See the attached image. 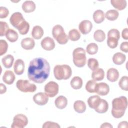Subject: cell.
Instances as JSON below:
<instances>
[{"mask_svg": "<svg viewBox=\"0 0 128 128\" xmlns=\"http://www.w3.org/2000/svg\"><path fill=\"white\" fill-rule=\"evenodd\" d=\"M34 102L39 106H44L48 101V97L46 94L43 92H38L33 96Z\"/></svg>", "mask_w": 128, "mask_h": 128, "instance_id": "30bf717a", "label": "cell"}, {"mask_svg": "<svg viewBox=\"0 0 128 128\" xmlns=\"http://www.w3.org/2000/svg\"><path fill=\"white\" fill-rule=\"evenodd\" d=\"M106 78L111 82H116L119 78V72L116 68H110L107 71Z\"/></svg>", "mask_w": 128, "mask_h": 128, "instance_id": "e0dca14e", "label": "cell"}, {"mask_svg": "<svg viewBox=\"0 0 128 128\" xmlns=\"http://www.w3.org/2000/svg\"><path fill=\"white\" fill-rule=\"evenodd\" d=\"M40 44L42 48L46 50H52L55 48L54 40L48 36L44 38L41 41Z\"/></svg>", "mask_w": 128, "mask_h": 128, "instance_id": "7c38bea8", "label": "cell"}, {"mask_svg": "<svg viewBox=\"0 0 128 128\" xmlns=\"http://www.w3.org/2000/svg\"><path fill=\"white\" fill-rule=\"evenodd\" d=\"M102 98L98 95H94L90 96L88 100V104L90 108L93 109H96L100 104Z\"/></svg>", "mask_w": 128, "mask_h": 128, "instance_id": "2e32d148", "label": "cell"}, {"mask_svg": "<svg viewBox=\"0 0 128 128\" xmlns=\"http://www.w3.org/2000/svg\"><path fill=\"white\" fill-rule=\"evenodd\" d=\"M6 88L4 84L2 83L0 84V94H2L6 92Z\"/></svg>", "mask_w": 128, "mask_h": 128, "instance_id": "bcb514c9", "label": "cell"}, {"mask_svg": "<svg viewBox=\"0 0 128 128\" xmlns=\"http://www.w3.org/2000/svg\"><path fill=\"white\" fill-rule=\"evenodd\" d=\"M127 106L128 99L126 96H120L114 98L112 101V116L116 118H122L124 115Z\"/></svg>", "mask_w": 128, "mask_h": 128, "instance_id": "3957f363", "label": "cell"}, {"mask_svg": "<svg viewBox=\"0 0 128 128\" xmlns=\"http://www.w3.org/2000/svg\"><path fill=\"white\" fill-rule=\"evenodd\" d=\"M60 126L56 122H52L50 121H48L45 122L43 125H42V128H60Z\"/></svg>", "mask_w": 128, "mask_h": 128, "instance_id": "b9f144b4", "label": "cell"}, {"mask_svg": "<svg viewBox=\"0 0 128 128\" xmlns=\"http://www.w3.org/2000/svg\"><path fill=\"white\" fill-rule=\"evenodd\" d=\"M22 47L26 50H30L34 48L35 46L34 40L31 38H23L20 42Z\"/></svg>", "mask_w": 128, "mask_h": 128, "instance_id": "9a60e30c", "label": "cell"}, {"mask_svg": "<svg viewBox=\"0 0 128 128\" xmlns=\"http://www.w3.org/2000/svg\"><path fill=\"white\" fill-rule=\"evenodd\" d=\"M9 14L8 10L4 6L0 7V18H6Z\"/></svg>", "mask_w": 128, "mask_h": 128, "instance_id": "7bdbcfd3", "label": "cell"}, {"mask_svg": "<svg viewBox=\"0 0 128 128\" xmlns=\"http://www.w3.org/2000/svg\"><path fill=\"white\" fill-rule=\"evenodd\" d=\"M120 50L124 52H126V53L128 52V42H122L120 46Z\"/></svg>", "mask_w": 128, "mask_h": 128, "instance_id": "ee69618b", "label": "cell"}, {"mask_svg": "<svg viewBox=\"0 0 128 128\" xmlns=\"http://www.w3.org/2000/svg\"><path fill=\"white\" fill-rule=\"evenodd\" d=\"M94 39L98 42H102L106 39V34L102 30H98L94 34Z\"/></svg>", "mask_w": 128, "mask_h": 128, "instance_id": "d6a6232c", "label": "cell"}, {"mask_svg": "<svg viewBox=\"0 0 128 128\" xmlns=\"http://www.w3.org/2000/svg\"><path fill=\"white\" fill-rule=\"evenodd\" d=\"M74 108L78 113L82 114L85 112L86 110V105L84 102L82 100H76L74 104Z\"/></svg>", "mask_w": 128, "mask_h": 128, "instance_id": "cb8c5ba5", "label": "cell"}, {"mask_svg": "<svg viewBox=\"0 0 128 128\" xmlns=\"http://www.w3.org/2000/svg\"><path fill=\"white\" fill-rule=\"evenodd\" d=\"M6 36L7 40L11 42H16L18 38V32L12 29H9L6 34Z\"/></svg>", "mask_w": 128, "mask_h": 128, "instance_id": "83f0119b", "label": "cell"}, {"mask_svg": "<svg viewBox=\"0 0 128 128\" xmlns=\"http://www.w3.org/2000/svg\"><path fill=\"white\" fill-rule=\"evenodd\" d=\"M14 58L11 54H7L4 56L2 59V62L3 66L6 68H10L13 64Z\"/></svg>", "mask_w": 128, "mask_h": 128, "instance_id": "4316f807", "label": "cell"}, {"mask_svg": "<svg viewBox=\"0 0 128 128\" xmlns=\"http://www.w3.org/2000/svg\"><path fill=\"white\" fill-rule=\"evenodd\" d=\"M108 108V102L104 99H102L100 102L98 108L94 110L96 112L100 114H104L106 112Z\"/></svg>", "mask_w": 128, "mask_h": 128, "instance_id": "f546056e", "label": "cell"}, {"mask_svg": "<svg viewBox=\"0 0 128 128\" xmlns=\"http://www.w3.org/2000/svg\"><path fill=\"white\" fill-rule=\"evenodd\" d=\"M18 89L24 92H33L36 90V86L26 80H19L16 82Z\"/></svg>", "mask_w": 128, "mask_h": 128, "instance_id": "52a82bcc", "label": "cell"}, {"mask_svg": "<svg viewBox=\"0 0 128 128\" xmlns=\"http://www.w3.org/2000/svg\"><path fill=\"white\" fill-rule=\"evenodd\" d=\"M82 80L79 76L74 77L70 82L72 88L74 90L80 89L82 86Z\"/></svg>", "mask_w": 128, "mask_h": 128, "instance_id": "f1b7e54d", "label": "cell"}, {"mask_svg": "<svg viewBox=\"0 0 128 128\" xmlns=\"http://www.w3.org/2000/svg\"><path fill=\"white\" fill-rule=\"evenodd\" d=\"M118 86L120 88L125 91L128 90V77L123 76L118 82Z\"/></svg>", "mask_w": 128, "mask_h": 128, "instance_id": "d590c367", "label": "cell"}, {"mask_svg": "<svg viewBox=\"0 0 128 128\" xmlns=\"http://www.w3.org/2000/svg\"><path fill=\"white\" fill-rule=\"evenodd\" d=\"M14 70L17 75H21L24 70V62L22 59L16 60L14 65Z\"/></svg>", "mask_w": 128, "mask_h": 128, "instance_id": "5bb4252c", "label": "cell"}, {"mask_svg": "<svg viewBox=\"0 0 128 128\" xmlns=\"http://www.w3.org/2000/svg\"><path fill=\"white\" fill-rule=\"evenodd\" d=\"M22 9L26 13L32 12L36 9V4L33 1L26 0L22 4Z\"/></svg>", "mask_w": 128, "mask_h": 128, "instance_id": "d6986e66", "label": "cell"}, {"mask_svg": "<svg viewBox=\"0 0 128 128\" xmlns=\"http://www.w3.org/2000/svg\"><path fill=\"white\" fill-rule=\"evenodd\" d=\"M68 38L72 41H77L80 38V32L76 29H72L68 32Z\"/></svg>", "mask_w": 128, "mask_h": 128, "instance_id": "1f68e13d", "label": "cell"}, {"mask_svg": "<svg viewBox=\"0 0 128 128\" xmlns=\"http://www.w3.org/2000/svg\"><path fill=\"white\" fill-rule=\"evenodd\" d=\"M10 24L16 28L22 35L26 34L30 29V24L23 18L22 14L20 12H14L10 18Z\"/></svg>", "mask_w": 128, "mask_h": 128, "instance_id": "7a4b0ae2", "label": "cell"}, {"mask_svg": "<svg viewBox=\"0 0 128 128\" xmlns=\"http://www.w3.org/2000/svg\"><path fill=\"white\" fill-rule=\"evenodd\" d=\"M126 59V55L122 52H116L112 56V61L116 65L122 64L125 62Z\"/></svg>", "mask_w": 128, "mask_h": 128, "instance_id": "603a6c76", "label": "cell"}, {"mask_svg": "<svg viewBox=\"0 0 128 128\" xmlns=\"http://www.w3.org/2000/svg\"><path fill=\"white\" fill-rule=\"evenodd\" d=\"M8 48L7 42L4 40H0V55L2 56L6 52Z\"/></svg>", "mask_w": 128, "mask_h": 128, "instance_id": "ab89813d", "label": "cell"}, {"mask_svg": "<svg viewBox=\"0 0 128 128\" xmlns=\"http://www.w3.org/2000/svg\"><path fill=\"white\" fill-rule=\"evenodd\" d=\"M101 128H112V125H111L110 124V123H108V122H104V124H102L100 126Z\"/></svg>", "mask_w": 128, "mask_h": 128, "instance_id": "c3c4849f", "label": "cell"}, {"mask_svg": "<svg viewBox=\"0 0 128 128\" xmlns=\"http://www.w3.org/2000/svg\"><path fill=\"white\" fill-rule=\"evenodd\" d=\"M110 3L114 8L119 10H124L127 5L126 0H111Z\"/></svg>", "mask_w": 128, "mask_h": 128, "instance_id": "d4e9b609", "label": "cell"}, {"mask_svg": "<svg viewBox=\"0 0 128 128\" xmlns=\"http://www.w3.org/2000/svg\"><path fill=\"white\" fill-rule=\"evenodd\" d=\"M28 124L27 117L23 114H18L16 115L13 119L11 126L12 128H23Z\"/></svg>", "mask_w": 128, "mask_h": 128, "instance_id": "ba28073f", "label": "cell"}, {"mask_svg": "<svg viewBox=\"0 0 128 128\" xmlns=\"http://www.w3.org/2000/svg\"><path fill=\"white\" fill-rule=\"evenodd\" d=\"M122 38L126 40H127L128 39V28H125L122 30Z\"/></svg>", "mask_w": 128, "mask_h": 128, "instance_id": "f6af8a7d", "label": "cell"}, {"mask_svg": "<svg viewBox=\"0 0 128 128\" xmlns=\"http://www.w3.org/2000/svg\"><path fill=\"white\" fill-rule=\"evenodd\" d=\"M92 78L95 81L102 80L104 78V70L101 68H97L92 72Z\"/></svg>", "mask_w": 128, "mask_h": 128, "instance_id": "7402d4cb", "label": "cell"}, {"mask_svg": "<svg viewBox=\"0 0 128 128\" xmlns=\"http://www.w3.org/2000/svg\"><path fill=\"white\" fill-rule=\"evenodd\" d=\"M15 75L14 72L11 70H6L3 76L2 80L3 82L8 84H12L15 80Z\"/></svg>", "mask_w": 128, "mask_h": 128, "instance_id": "ac0fdd59", "label": "cell"}, {"mask_svg": "<svg viewBox=\"0 0 128 128\" xmlns=\"http://www.w3.org/2000/svg\"><path fill=\"white\" fill-rule=\"evenodd\" d=\"M73 62L74 64L78 68H82L86 64V51L82 48H77L72 52Z\"/></svg>", "mask_w": 128, "mask_h": 128, "instance_id": "5b68a950", "label": "cell"}, {"mask_svg": "<svg viewBox=\"0 0 128 128\" xmlns=\"http://www.w3.org/2000/svg\"><path fill=\"white\" fill-rule=\"evenodd\" d=\"M128 122L126 121H124V122H122L120 123H119L118 125V128H127L128 127Z\"/></svg>", "mask_w": 128, "mask_h": 128, "instance_id": "7dc6e473", "label": "cell"}, {"mask_svg": "<svg viewBox=\"0 0 128 128\" xmlns=\"http://www.w3.org/2000/svg\"><path fill=\"white\" fill-rule=\"evenodd\" d=\"M54 74L56 80H66L70 78L72 70L68 65L58 64L54 67Z\"/></svg>", "mask_w": 128, "mask_h": 128, "instance_id": "277c9868", "label": "cell"}, {"mask_svg": "<svg viewBox=\"0 0 128 128\" xmlns=\"http://www.w3.org/2000/svg\"><path fill=\"white\" fill-rule=\"evenodd\" d=\"M50 66L48 62L42 58L32 59L28 69V76L30 80L36 83L41 84L48 78Z\"/></svg>", "mask_w": 128, "mask_h": 128, "instance_id": "6da1fadb", "label": "cell"}, {"mask_svg": "<svg viewBox=\"0 0 128 128\" xmlns=\"http://www.w3.org/2000/svg\"><path fill=\"white\" fill-rule=\"evenodd\" d=\"M52 34L54 38L60 44H66L68 42V36L65 33L62 26L60 24L55 25L53 27Z\"/></svg>", "mask_w": 128, "mask_h": 128, "instance_id": "8992f818", "label": "cell"}, {"mask_svg": "<svg viewBox=\"0 0 128 128\" xmlns=\"http://www.w3.org/2000/svg\"><path fill=\"white\" fill-rule=\"evenodd\" d=\"M110 92L109 86L105 82L98 83L95 92L100 96H106Z\"/></svg>", "mask_w": 128, "mask_h": 128, "instance_id": "4fadbf2b", "label": "cell"}, {"mask_svg": "<svg viewBox=\"0 0 128 128\" xmlns=\"http://www.w3.org/2000/svg\"><path fill=\"white\" fill-rule=\"evenodd\" d=\"M98 83L94 80H88L86 85V91L90 93H94L96 91V86Z\"/></svg>", "mask_w": 128, "mask_h": 128, "instance_id": "836d02e7", "label": "cell"}, {"mask_svg": "<svg viewBox=\"0 0 128 128\" xmlns=\"http://www.w3.org/2000/svg\"><path fill=\"white\" fill-rule=\"evenodd\" d=\"M92 28V22L88 20H84L82 21L78 25V28L81 33L83 34H88Z\"/></svg>", "mask_w": 128, "mask_h": 128, "instance_id": "8fae6325", "label": "cell"}, {"mask_svg": "<svg viewBox=\"0 0 128 128\" xmlns=\"http://www.w3.org/2000/svg\"><path fill=\"white\" fill-rule=\"evenodd\" d=\"M54 104L56 106L58 109H64V108L68 104L67 98L63 96H60L56 98L54 101Z\"/></svg>", "mask_w": 128, "mask_h": 128, "instance_id": "ffe728a7", "label": "cell"}, {"mask_svg": "<svg viewBox=\"0 0 128 128\" xmlns=\"http://www.w3.org/2000/svg\"><path fill=\"white\" fill-rule=\"evenodd\" d=\"M105 18L104 12L100 10H96L93 14V19L96 24H100L104 21Z\"/></svg>", "mask_w": 128, "mask_h": 128, "instance_id": "484cf974", "label": "cell"}, {"mask_svg": "<svg viewBox=\"0 0 128 128\" xmlns=\"http://www.w3.org/2000/svg\"><path fill=\"white\" fill-rule=\"evenodd\" d=\"M31 35L34 38L39 40L44 35V30L40 26H35L32 28Z\"/></svg>", "mask_w": 128, "mask_h": 128, "instance_id": "44dd1931", "label": "cell"}, {"mask_svg": "<svg viewBox=\"0 0 128 128\" xmlns=\"http://www.w3.org/2000/svg\"><path fill=\"white\" fill-rule=\"evenodd\" d=\"M44 90L46 95L48 97L52 98L58 94L59 86L56 82L54 81H50L45 85Z\"/></svg>", "mask_w": 128, "mask_h": 128, "instance_id": "9c48e42d", "label": "cell"}, {"mask_svg": "<svg viewBox=\"0 0 128 128\" xmlns=\"http://www.w3.org/2000/svg\"><path fill=\"white\" fill-rule=\"evenodd\" d=\"M118 41L116 38L114 37L109 36L107 39V44L111 48H115L118 45Z\"/></svg>", "mask_w": 128, "mask_h": 128, "instance_id": "74e56055", "label": "cell"}, {"mask_svg": "<svg viewBox=\"0 0 128 128\" xmlns=\"http://www.w3.org/2000/svg\"><path fill=\"white\" fill-rule=\"evenodd\" d=\"M109 36L114 37L116 38L117 40H119L120 38V32L117 29L112 28L108 32V37H109Z\"/></svg>", "mask_w": 128, "mask_h": 128, "instance_id": "60d3db41", "label": "cell"}, {"mask_svg": "<svg viewBox=\"0 0 128 128\" xmlns=\"http://www.w3.org/2000/svg\"><path fill=\"white\" fill-rule=\"evenodd\" d=\"M119 16L118 11L116 10H108L105 15V18L109 20L114 21L116 20Z\"/></svg>", "mask_w": 128, "mask_h": 128, "instance_id": "4dcf8cb0", "label": "cell"}, {"mask_svg": "<svg viewBox=\"0 0 128 128\" xmlns=\"http://www.w3.org/2000/svg\"><path fill=\"white\" fill-rule=\"evenodd\" d=\"M99 66L98 60L94 58H90L88 60V66L92 70L98 68Z\"/></svg>", "mask_w": 128, "mask_h": 128, "instance_id": "8d00e7d4", "label": "cell"}, {"mask_svg": "<svg viewBox=\"0 0 128 128\" xmlns=\"http://www.w3.org/2000/svg\"><path fill=\"white\" fill-rule=\"evenodd\" d=\"M86 50L89 54H94L98 51V46L96 43H90L86 46Z\"/></svg>", "mask_w": 128, "mask_h": 128, "instance_id": "e575fe53", "label": "cell"}, {"mask_svg": "<svg viewBox=\"0 0 128 128\" xmlns=\"http://www.w3.org/2000/svg\"><path fill=\"white\" fill-rule=\"evenodd\" d=\"M0 36H3L6 35V32L9 30V27L6 22L2 21L0 22Z\"/></svg>", "mask_w": 128, "mask_h": 128, "instance_id": "f35d334b", "label": "cell"}]
</instances>
